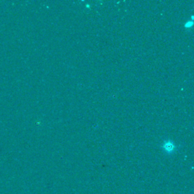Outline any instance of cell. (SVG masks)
Masks as SVG:
<instances>
[{
  "label": "cell",
  "instance_id": "6da1fadb",
  "mask_svg": "<svg viewBox=\"0 0 194 194\" xmlns=\"http://www.w3.org/2000/svg\"><path fill=\"white\" fill-rule=\"evenodd\" d=\"M163 147H164L165 150L167 152H173L174 149V145L173 144V143L171 142V141H168V142L165 143Z\"/></svg>",
  "mask_w": 194,
  "mask_h": 194
}]
</instances>
